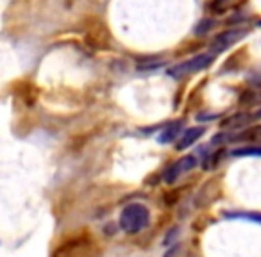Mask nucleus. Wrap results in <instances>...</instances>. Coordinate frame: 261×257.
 <instances>
[{
  "instance_id": "obj_2",
  "label": "nucleus",
  "mask_w": 261,
  "mask_h": 257,
  "mask_svg": "<svg viewBox=\"0 0 261 257\" xmlns=\"http://www.w3.org/2000/svg\"><path fill=\"white\" fill-rule=\"evenodd\" d=\"M213 59H215L213 52L195 55V58L188 59V61H185V63H179V65H175L174 68H170V70H168V75L174 77V79H179V77L186 75V73L200 72V70H206L207 66L213 63Z\"/></svg>"
},
{
  "instance_id": "obj_4",
  "label": "nucleus",
  "mask_w": 261,
  "mask_h": 257,
  "mask_svg": "<svg viewBox=\"0 0 261 257\" xmlns=\"http://www.w3.org/2000/svg\"><path fill=\"white\" fill-rule=\"evenodd\" d=\"M195 163L197 161L193 156H186V157H182V159H179L177 163H174L167 172H165V181H167L168 184H172L174 181H177L179 175H182L185 172L192 170V168L195 166Z\"/></svg>"
},
{
  "instance_id": "obj_8",
  "label": "nucleus",
  "mask_w": 261,
  "mask_h": 257,
  "mask_svg": "<svg viewBox=\"0 0 261 257\" xmlns=\"http://www.w3.org/2000/svg\"><path fill=\"white\" fill-rule=\"evenodd\" d=\"M232 156H261V149H240L234 150Z\"/></svg>"
},
{
  "instance_id": "obj_6",
  "label": "nucleus",
  "mask_w": 261,
  "mask_h": 257,
  "mask_svg": "<svg viewBox=\"0 0 261 257\" xmlns=\"http://www.w3.org/2000/svg\"><path fill=\"white\" fill-rule=\"evenodd\" d=\"M181 125V123H174V125L172 127H168L167 131L163 132V134H161V138H160V141H163V143H167V141H170V139H174L175 136H177V132H179V129L177 127Z\"/></svg>"
},
{
  "instance_id": "obj_1",
  "label": "nucleus",
  "mask_w": 261,
  "mask_h": 257,
  "mask_svg": "<svg viewBox=\"0 0 261 257\" xmlns=\"http://www.w3.org/2000/svg\"><path fill=\"white\" fill-rule=\"evenodd\" d=\"M150 221V214L143 204H129L125 209L120 214V227L125 232H140L142 229H145Z\"/></svg>"
},
{
  "instance_id": "obj_3",
  "label": "nucleus",
  "mask_w": 261,
  "mask_h": 257,
  "mask_svg": "<svg viewBox=\"0 0 261 257\" xmlns=\"http://www.w3.org/2000/svg\"><path fill=\"white\" fill-rule=\"evenodd\" d=\"M245 34H247V31H245V29H229V31H225V33L218 34V36L215 38L211 50H213V54H218V52H224L225 48L232 47V45H234L236 41L242 40V38L245 36Z\"/></svg>"
},
{
  "instance_id": "obj_10",
  "label": "nucleus",
  "mask_w": 261,
  "mask_h": 257,
  "mask_svg": "<svg viewBox=\"0 0 261 257\" xmlns=\"http://www.w3.org/2000/svg\"><path fill=\"white\" fill-rule=\"evenodd\" d=\"M256 116H257V118H261V109L257 111V115H256Z\"/></svg>"
},
{
  "instance_id": "obj_11",
  "label": "nucleus",
  "mask_w": 261,
  "mask_h": 257,
  "mask_svg": "<svg viewBox=\"0 0 261 257\" xmlns=\"http://www.w3.org/2000/svg\"><path fill=\"white\" fill-rule=\"evenodd\" d=\"M259 25H261V22H259Z\"/></svg>"
},
{
  "instance_id": "obj_7",
  "label": "nucleus",
  "mask_w": 261,
  "mask_h": 257,
  "mask_svg": "<svg viewBox=\"0 0 261 257\" xmlns=\"http://www.w3.org/2000/svg\"><path fill=\"white\" fill-rule=\"evenodd\" d=\"M213 25H215V22H213V20H202V22H200L199 25H197L195 34H206L207 31H210Z\"/></svg>"
},
{
  "instance_id": "obj_5",
  "label": "nucleus",
  "mask_w": 261,
  "mask_h": 257,
  "mask_svg": "<svg viewBox=\"0 0 261 257\" xmlns=\"http://www.w3.org/2000/svg\"><path fill=\"white\" fill-rule=\"evenodd\" d=\"M204 132H206V129H204V127H192V129H186L185 136L179 139L177 149L179 150H185V149H188V147H192L193 143H195L197 139H199L200 136L204 134Z\"/></svg>"
},
{
  "instance_id": "obj_9",
  "label": "nucleus",
  "mask_w": 261,
  "mask_h": 257,
  "mask_svg": "<svg viewBox=\"0 0 261 257\" xmlns=\"http://www.w3.org/2000/svg\"><path fill=\"white\" fill-rule=\"evenodd\" d=\"M224 2H227V0H215V4H224Z\"/></svg>"
}]
</instances>
